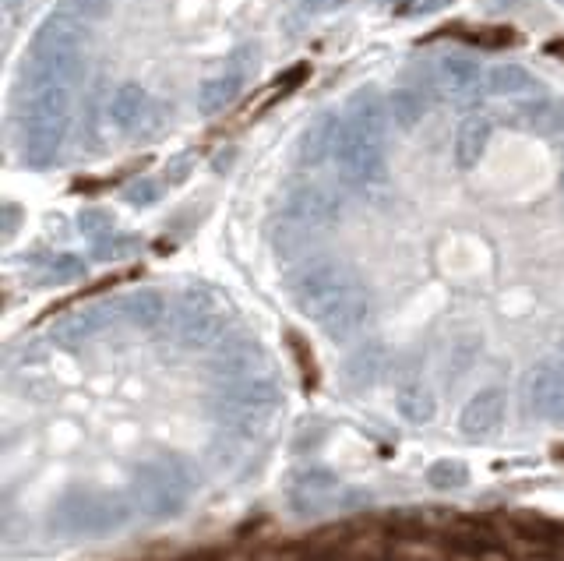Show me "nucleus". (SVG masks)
<instances>
[{"mask_svg":"<svg viewBox=\"0 0 564 561\" xmlns=\"http://www.w3.org/2000/svg\"><path fill=\"white\" fill-rule=\"evenodd\" d=\"M293 304L335 343L353 339L371 318V293L339 258H311L290 279Z\"/></svg>","mask_w":564,"mask_h":561,"instance_id":"1","label":"nucleus"},{"mask_svg":"<svg viewBox=\"0 0 564 561\" xmlns=\"http://www.w3.org/2000/svg\"><path fill=\"white\" fill-rule=\"evenodd\" d=\"M131 519V505L120 494L106 491H67L57 498L50 523L64 537H106Z\"/></svg>","mask_w":564,"mask_h":561,"instance_id":"2","label":"nucleus"},{"mask_svg":"<svg viewBox=\"0 0 564 561\" xmlns=\"http://www.w3.org/2000/svg\"><path fill=\"white\" fill-rule=\"evenodd\" d=\"M191 494V473L187 463L177 456H159L152 463H141L131 473V498L141 516L149 519H170L184 509Z\"/></svg>","mask_w":564,"mask_h":561,"instance_id":"3","label":"nucleus"},{"mask_svg":"<svg viewBox=\"0 0 564 561\" xmlns=\"http://www.w3.org/2000/svg\"><path fill=\"white\" fill-rule=\"evenodd\" d=\"M279 406V389L268 374L219 382V420L237 434H258Z\"/></svg>","mask_w":564,"mask_h":561,"instance_id":"4","label":"nucleus"},{"mask_svg":"<svg viewBox=\"0 0 564 561\" xmlns=\"http://www.w3.org/2000/svg\"><path fill=\"white\" fill-rule=\"evenodd\" d=\"M226 304L208 290H187L173 311V336L187 350H205L226 336Z\"/></svg>","mask_w":564,"mask_h":561,"instance_id":"5","label":"nucleus"},{"mask_svg":"<svg viewBox=\"0 0 564 561\" xmlns=\"http://www.w3.org/2000/svg\"><path fill=\"white\" fill-rule=\"evenodd\" d=\"M282 212L290 219L297 230H325L339 219L342 202H339V191L325 180H314V177H300L286 187V195H282Z\"/></svg>","mask_w":564,"mask_h":561,"instance_id":"6","label":"nucleus"},{"mask_svg":"<svg viewBox=\"0 0 564 561\" xmlns=\"http://www.w3.org/2000/svg\"><path fill=\"white\" fill-rule=\"evenodd\" d=\"M335 163H339L346 184L374 187V184H381V177H385V142L346 128L342 131L339 152H335Z\"/></svg>","mask_w":564,"mask_h":561,"instance_id":"7","label":"nucleus"},{"mask_svg":"<svg viewBox=\"0 0 564 561\" xmlns=\"http://www.w3.org/2000/svg\"><path fill=\"white\" fill-rule=\"evenodd\" d=\"M529 410L554 427H564V360H543L526 378Z\"/></svg>","mask_w":564,"mask_h":561,"instance_id":"8","label":"nucleus"},{"mask_svg":"<svg viewBox=\"0 0 564 561\" xmlns=\"http://www.w3.org/2000/svg\"><path fill=\"white\" fill-rule=\"evenodd\" d=\"M505 410H508L505 389L487 385V389H480L462 406V417H459L462 434H466L469 442H490L501 431V424H505Z\"/></svg>","mask_w":564,"mask_h":561,"instance_id":"9","label":"nucleus"},{"mask_svg":"<svg viewBox=\"0 0 564 561\" xmlns=\"http://www.w3.org/2000/svg\"><path fill=\"white\" fill-rule=\"evenodd\" d=\"M64 131H67V117L29 110V117H25V159H29L32 166L53 163L60 142H64Z\"/></svg>","mask_w":564,"mask_h":561,"instance_id":"10","label":"nucleus"},{"mask_svg":"<svg viewBox=\"0 0 564 561\" xmlns=\"http://www.w3.org/2000/svg\"><path fill=\"white\" fill-rule=\"evenodd\" d=\"M342 131H346V120L335 117V113H318L297 142L300 166H321L325 159H335L339 142H342Z\"/></svg>","mask_w":564,"mask_h":561,"instance_id":"11","label":"nucleus"},{"mask_svg":"<svg viewBox=\"0 0 564 561\" xmlns=\"http://www.w3.org/2000/svg\"><path fill=\"white\" fill-rule=\"evenodd\" d=\"M392 124L388 117V99H381L378 92H357L346 106V128L360 131V135H371L385 142V131Z\"/></svg>","mask_w":564,"mask_h":561,"instance_id":"12","label":"nucleus"},{"mask_svg":"<svg viewBox=\"0 0 564 561\" xmlns=\"http://www.w3.org/2000/svg\"><path fill=\"white\" fill-rule=\"evenodd\" d=\"M385 371V346L381 343H364L342 360V382L349 389H371Z\"/></svg>","mask_w":564,"mask_h":561,"instance_id":"13","label":"nucleus"},{"mask_svg":"<svg viewBox=\"0 0 564 561\" xmlns=\"http://www.w3.org/2000/svg\"><path fill=\"white\" fill-rule=\"evenodd\" d=\"M487 142H490L487 113H469V117H462L459 131H455V166H459V170H473V166L480 163Z\"/></svg>","mask_w":564,"mask_h":561,"instance_id":"14","label":"nucleus"},{"mask_svg":"<svg viewBox=\"0 0 564 561\" xmlns=\"http://www.w3.org/2000/svg\"><path fill=\"white\" fill-rule=\"evenodd\" d=\"M441 85L455 99H473L483 89L480 64L473 57H466V53H448V57H441Z\"/></svg>","mask_w":564,"mask_h":561,"instance_id":"15","label":"nucleus"},{"mask_svg":"<svg viewBox=\"0 0 564 561\" xmlns=\"http://www.w3.org/2000/svg\"><path fill=\"white\" fill-rule=\"evenodd\" d=\"M106 322H110V307L92 304V307H82V311H71L67 318H60L53 336H57V343H64V346H78V343H85V339L96 336V332H103Z\"/></svg>","mask_w":564,"mask_h":561,"instance_id":"16","label":"nucleus"},{"mask_svg":"<svg viewBox=\"0 0 564 561\" xmlns=\"http://www.w3.org/2000/svg\"><path fill=\"white\" fill-rule=\"evenodd\" d=\"M57 53H82V29L67 15L50 18L32 43V57H57Z\"/></svg>","mask_w":564,"mask_h":561,"instance_id":"17","label":"nucleus"},{"mask_svg":"<svg viewBox=\"0 0 564 561\" xmlns=\"http://www.w3.org/2000/svg\"><path fill=\"white\" fill-rule=\"evenodd\" d=\"M395 410H399V417L406 420V424H431L434 413H438V399H434L431 385L423 382H402L399 389H395Z\"/></svg>","mask_w":564,"mask_h":561,"instance_id":"18","label":"nucleus"},{"mask_svg":"<svg viewBox=\"0 0 564 561\" xmlns=\"http://www.w3.org/2000/svg\"><path fill=\"white\" fill-rule=\"evenodd\" d=\"M120 311L134 329H159L166 322V297L159 290H134L124 297Z\"/></svg>","mask_w":564,"mask_h":561,"instance_id":"19","label":"nucleus"},{"mask_svg":"<svg viewBox=\"0 0 564 561\" xmlns=\"http://www.w3.org/2000/svg\"><path fill=\"white\" fill-rule=\"evenodd\" d=\"M332 491H335V477L328 470H307V473H300L297 484H293V491H290L293 509H297V512H318Z\"/></svg>","mask_w":564,"mask_h":561,"instance_id":"20","label":"nucleus"},{"mask_svg":"<svg viewBox=\"0 0 564 561\" xmlns=\"http://www.w3.org/2000/svg\"><path fill=\"white\" fill-rule=\"evenodd\" d=\"M216 374L223 382H233V378H247V374H261V350L258 343H233L226 346L216 357Z\"/></svg>","mask_w":564,"mask_h":561,"instance_id":"21","label":"nucleus"},{"mask_svg":"<svg viewBox=\"0 0 564 561\" xmlns=\"http://www.w3.org/2000/svg\"><path fill=\"white\" fill-rule=\"evenodd\" d=\"M445 544L452 547L455 554H462V558H483V554H490L494 547H498V537L490 533V526L462 523V526H455V530L448 533Z\"/></svg>","mask_w":564,"mask_h":561,"instance_id":"22","label":"nucleus"},{"mask_svg":"<svg viewBox=\"0 0 564 561\" xmlns=\"http://www.w3.org/2000/svg\"><path fill=\"white\" fill-rule=\"evenodd\" d=\"M145 110H149V96H145L141 85H120V89L113 92L110 120L117 128H134V124L145 117Z\"/></svg>","mask_w":564,"mask_h":561,"instance_id":"23","label":"nucleus"},{"mask_svg":"<svg viewBox=\"0 0 564 561\" xmlns=\"http://www.w3.org/2000/svg\"><path fill=\"white\" fill-rule=\"evenodd\" d=\"M237 96H240V75L237 71H226L219 78H208L198 89V110L212 117V113H223Z\"/></svg>","mask_w":564,"mask_h":561,"instance_id":"24","label":"nucleus"},{"mask_svg":"<svg viewBox=\"0 0 564 561\" xmlns=\"http://www.w3.org/2000/svg\"><path fill=\"white\" fill-rule=\"evenodd\" d=\"M423 113H427V103H423L420 92L413 89H395L392 96H388V117H392V124L399 131H409L416 128L423 120Z\"/></svg>","mask_w":564,"mask_h":561,"instance_id":"25","label":"nucleus"},{"mask_svg":"<svg viewBox=\"0 0 564 561\" xmlns=\"http://www.w3.org/2000/svg\"><path fill=\"white\" fill-rule=\"evenodd\" d=\"M487 89L494 96H519V92L536 89V78L529 75L522 64H498V68L487 75Z\"/></svg>","mask_w":564,"mask_h":561,"instance_id":"26","label":"nucleus"},{"mask_svg":"<svg viewBox=\"0 0 564 561\" xmlns=\"http://www.w3.org/2000/svg\"><path fill=\"white\" fill-rule=\"evenodd\" d=\"M522 117L533 131L540 135H557L564 128V106L554 103V99H536V103L522 106Z\"/></svg>","mask_w":564,"mask_h":561,"instance_id":"27","label":"nucleus"},{"mask_svg":"<svg viewBox=\"0 0 564 561\" xmlns=\"http://www.w3.org/2000/svg\"><path fill=\"white\" fill-rule=\"evenodd\" d=\"M466 480H469V470L459 459H438V463L427 470V484H431L434 491H459V487H466Z\"/></svg>","mask_w":564,"mask_h":561,"instance_id":"28","label":"nucleus"},{"mask_svg":"<svg viewBox=\"0 0 564 561\" xmlns=\"http://www.w3.org/2000/svg\"><path fill=\"white\" fill-rule=\"evenodd\" d=\"M67 18H82V22H99L110 15V0H64Z\"/></svg>","mask_w":564,"mask_h":561,"instance_id":"29","label":"nucleus"},{"mask_svg":"<svg viewBox=\"0 0 564 561\" xmlns=\"http://www.w3.org/2000/svg\"><path fill=\"white\" fill-rule=\"evenodd\" d=\"M82 272H85V265L78 262V258L57 255V258H50V265H46V283H71V279H78Z\"/></svg>","mask_w":564,"mask_h":561,"instance_id":"30","label":"nucleus"},{"mask_svg":"<svg viewBox=\"0 0 564 561\" xmlns=\"http://www.w3.org/2000/svg\"><path fill=\"white\" fill-rule=\"evenodd\" d=\"M78 230H82L85 237H92V240L110 237V230H113L110 212H103V209H85L82 216H78Z\"/></svg>","mask_w":564,"mask_h":561,"instance_id":"31","label":"nucleus"},{"mask_svg":"<svg viewBox=\"0 0 564 561\" xmlns=\"http://www.w3.org/2000/svg\"><path fill=\"white\" fill-rule=\"evenodd\" d=\"M152 198H156V187H152V184H134V187H127V202L149 205Z\"/></svg>","mask_w":564,"mask_h":561,"instance_id":"32","label":"nucleus"},{"mask_svg":"<svg viewBox=\"0 0 564 561\" xmlns=\"http://www.w3.org/2000/svg\"><path fill=\"white\" fill-rule=\"evenodd\" d=\"M307 11H335V8H342L346 0H300Z\"/></svg>","mask_w":564,"mask_h":561,"instance_id":"33","label":"nucleus"},{"mask_svg":"<svg viewBox=\"0 0 564 561\" xmlns=\"http://www.w3.org/2000/svg\"><path fill=\"white\" fill-rule=\"evenodd\" d=\"M11 230H15V209L4 212V237H11Z\"/></svg>","mask_w":564,"mask_h":561,"instance_id":"34","label":"nucleus"},{"mask_svg":"<svg viewBox=\"0 0 564 561\" xmlns=\"http://www.w3.org/2000/svg\"><path fill=\"white\" fill-rule=\"evenodd\" d=\"M547 50H550V53H564V43H550Z\"/></svg>","mask_w":564,"mask_h":561,"instance_id":"35","label":"nucleus"},{"mask_svg":"<svg viewBox=\"0 0 564 561\" xmlns=\"http://www.w3.org/2000/svg\"><path fill=\"white\" fill-rule=\"evenodd\" d=\"M561 191H564V145H561Z\"/></svg>","mask_w":564,"mask_h":561,"instance_id":"36","label":"nucleus"},{"mask_svg":"<svg viewBox=\"0 0 564 561\" xmlns=\"http://www.w3.org/2000/svg\"><path fill=\"white\" fill-rule=\"evenodd\" d=\"M561 4H564V0H561Z\"/></svg>","mask_w":564,"mask_h":561,"instance_id":"37","label":"nucleus"}]
</instances>
